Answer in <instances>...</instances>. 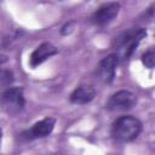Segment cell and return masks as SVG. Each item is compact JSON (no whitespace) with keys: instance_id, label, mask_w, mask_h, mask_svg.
Listing matches in <instances>:
<instances>
[{"instance_id":"obj_3","label":"cell","mask_w":155,"mask_h":155,"mask_svg":"<svg viewBox=\"0 0 155 155\" xmlns=\"http://www.w3.org/2000/svg\"><path fill=\"white\" fill-rule=\"evenodd\" d=\"M136 103H137V98L132 92L121 90L114 93L109 98L107 103V108L111 111H126L132 109Z\"/></svg>"},{"instance_id":"obj_12","label":"cell","mask_w":155,"mask_h":155,"mask_svg":"<svg viewBox=\"0 0 155 155\" xmlns=\"http://www.w3.org/2000/svg\"><path fill=\"white\" fill-rule=\"evenodd\" d=\"M7 62V56H5V54H0V65H2L4 63H6Z\"/></svg>"},{"instance_id":"obj_2","label":"cell","mask_w":155,"mask_h":155,"mask_svg":"<svg viewBox=\"0 0 155 155\" xmlns=\"http://www.w3.org/2000/svg\"><path fill=\"white\" fill-rule=\"evenodd\" d=\"M147 36V30L144 28H131L128 30L122 31L115 40V47L121 51L122 58L127 59L136 47L139 45L142 39Z\"/></svg>"},{"instance_id":"obj_9","label":"cell","mask_w":155,"mask_h":155,"mask_svg":"<svg viewBox=\"0 0 155 155\" xmlns=\"http://www.w3.org/2000/svg\"><path fill=\"white\" fill-rule=\"evenodd\" d=\"M96 96V90L92 86H80L70 94V102L74 104H86Z\"/></svg>"},{"instance_id":"obj_5","label":"cell","mask_w":155,"mask_h":155,"mask_svg":"<svg viewBox=\"0 0 155 155\" xmlns=\"http://www.w3.org/2000/svg\"><path fill=\"white\" fill-rule=\"evenodd\" d=\"M119 11H120V5L117 2L104 4L93 13L92 21L97 25H105L117 16Z\"/></svg>"},{"instance_id":"obj_4","label":"cell","mask_w":155,"mask_h":155,"mask_svg":"<svg viewBox=\"0 0 155 155\" xmlns=\"http://www.w3.org/2000/svg\"><path fill=\"white\" fill-rule=\"evenodd\" d=\"M119 64V56L116 53H111L107 57H104L97 68V74L99 76V79L105 82V84H110L113 82L114 78H115V70L116 67Z\"/></svg>"},{"instance_id":"obj_7","label":"cell","mask_w":155,"mask_h":155,"mask_svg":"<svg viewBox=\"0 0 155 155\" xmlns=\"http://www.w3.org/2000/svg\"><path fill=\"white\" fill-rule=\"evenodd\" d=\"M2 103L10 111H18L23 109L25 101L23 90L21 87H11L2 94Z\"/></svg>"},{"instance_id":"obj_8","label":"cell","mask_w":155,"mask_h":155,"mask_svg":"<svg viewBox=\"0 0 155 155\" xmlns=\"http://www.w3.org/2000/svg\"><path fill=\"white\" fill-rule=\"evenodd\" d=\"M58 52V50L50 42H44L41 44L39 47L35 48V51L30 54V58H29V64L30 67L35 68L38 65H40L42 62H45L47 58L54 56L56 53Z\"/></svg>"},{"instance_id":"obj_10","label":"cell","mask_w":155,"mask_h":155,"mask_svg":"<svg viewBox=\"0 0 155 155\" xmlns=\"http://www.w3.org/2000/svg\"><path fill=\"white\" fill-rule=\"evenodd\" d=\"M142 62L143 64L149 68V69H153L154 65H155V53L153 50H148L145 53H143L142 56Z\"/></svg>"},{"instance_id":"obj_13","label":"cell","mask_w":155,"mask_h":155,"mask_svg":"<svg viewBox=\"0 0 155 155\" xmlns=\"http://www.w3.org/2000/svg\"><path fill=\"white\" fill-rule=\"evenodd\" d=\"M0 138H1V130H0Z\"/></svg>"},{"instance_id":"obj_6","label":"cell","mask_w":155,"mask_h":155,"mask_svg":"<svg viewBox=\"0 0 155 155\" xmlns=\"http://www.w3.org/2000/svg\"><path fill=\"white\" fill-rule=\"evenodd\" d=\"M54 124L56 120L53 117H45L40 121H38L36 124L33 125V127L28 131H25L22 136L25 139H36V138H44L46 136H48L53 128H54Z\"/></svg>"},{"instance_id":"obj_11","label":"cell","mask_w":155,"mask_h":155,"mask_svg":"<svg viewBox=\"0 0 155 155\" xmlns=\"http://www.w3.org/2000/svg\"><path fill=\"white\" fill-rule=\"evenodd\" d=\"M13 81L11 71H0V85H10Z\"/></svg>"},{"instance_id":"obj_1","label":"cell","mask_w":155,"mask_h":155,"mask_svg":"<svg viewBox=\"0 0 155 155\" xmlns=\"http://www.w3.org/2000/svg\"><path fill=\"white\" fill-rule=\"evenodd\" d=\"M142 131V122L131 115L116 119L111 127V136L119 142H131L136 139Z\"/></svg>"}]
</instances>
